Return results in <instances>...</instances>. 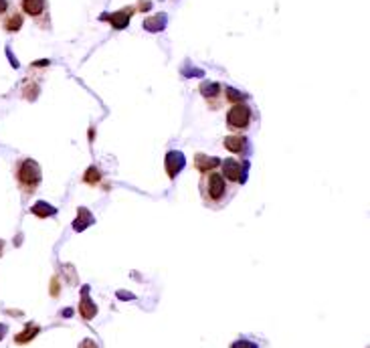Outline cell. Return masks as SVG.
<instances>
[{"instance_id":"19","label":"cell","mask_w":370,"mask_h":348,"mask_svg":"<svg viewBox=\"0 0 370 348\" xmlns=\"http://www.w3.org/2000/svg\"><path fill=\"white\" fill-rule=\"evenodd\" d=\"M11 13V3L9 0H0V19H5Z\"/></svg>"},{"instance_id":"11","label":"cell","mask_w":370,"mask_h":348,"mask_svg":"<svg viewBox=\"0 0 370 348\" xmlns=\"http://www.w3.org/2000/svg\"><path fill=\"white\" fill-rule=\"evenodd\" d=\"M223 91H225V87H221L215 81H208V83H202L200 85V93H202L204 99H208V104H213V99H219V95Z\"/></svg>"},{"instance_id":"13","label":"cell","mask_w":370,"mask_h":348,"mask_svg":"<svg viewBox=\"0 0 370 348\" xmlns=\"http://www.w3.org/2000/svg\"><path fill=\"white\" fill-rule=\"evenodd\" d=\"M91 223H93V215H91L85 207H81V209L77 211V219L73 221V229H75V231H83V229H87Z\"/></svg>"},{"instance_id":"20","label":"cell","mask_w":370,"mask_h":348,"mask_svg":"<svg viewBox=\"0 0 370 348\" xmlns=\"http://www.w3.org/2000/svg\"><path fill=\"white\" fill-rule=\"evenodd\" d=\"M233 348H257V344H253L249 340H239V342L233 344Z\"/></svg>"},{"instance_id":"15","label":"cell","mask_w":370,"mask_h":348,"mask_svg":"<svg viewBox=\"0 0 370 348\" xmlns=\"http://www.w3.org/2000/svg\"><path fill=\"white\" fill-rule=\"evenodd\" d=\"M39 330H41V328H39L37 324H29L21 334L15 336V342H17V344H27V342H31V340L39 334Z\"/></svg>"},{"instance_id":"8","label":"cell","mask_w":370,"mask_h":348,"mask_svg":"<svg viewBox=\"0 0 370 348\" xmlns=\"http://www.w3.org/2000/svg\"><path fill=\"white\" fill-rule=\"evenodd\" d=\"M194 166H196V170H200V172L204 174V172H213L215 168H219V166H221V160L215 158V156L196 154V156H194Z\"/></svg>"},{"instance_id":"12","label":"cell","mask_w":370,"mask_h":348,"mask_svg":"<svg viewBox=\"0 0 370 348\" xmlns=\"http://www.w3.org/2000/svg\"><path fill=\"white\" fill-rule=\"evenodd\" d=\"M130 15H132V9H126V11H120L116 15H103V21H110L116 29H126L130 23Z\"/></svg>"},{"instance_id":"9","label":"cell","mask_w":370,"mask_h":348,"mask_svg":"<svg viewBox=\"0 0 370 348\" xmlns=\"http://www.w3.org/2000/svg\"><path fill=\"white\" fill-rule=\"evenodd\" d=\"M89 287L85 285L83 287V297H81V304H79V314L85 318V320H91V318H95V314H97V306L89 300Z\"/></svg>"},{"instance_id":"6","label":"cell","mask_w":370,"mask_h":348,"mask_svg":"<svg viewBox=\"0 0 370 348\" xmlns=\"http://www.w3.org/2000/svg\"><path fill=\"white\" fill-rule=\"evenodd\" d=\"M19 3H21V11L35 21H41V17H47L49 13L47 0H19Z\"/></svg>"},{"instance_id":"17","label":"cell","mask_w":370,"mask_h":348,"mask_svg":"<svg viewBox=\"0 0 370 348\" xmlns=\"http://www.w3.org/2000/svg\"><path fill=\"white\" fill-rule=\"evenodd\" d=\"M225 93H227L225 102H231L233 106H235V104H243V102H245V95H243L241 91L233 89V87H225Z\"/></svg>"},{"instance_id":"14","label":"cell","mask_w":370,"mask_h":348,"mask_svg":"<svg viewBox=\"0 0 370 348\" xmlns=\"http://www.w3.org/2000/svg\"><path fill=\"white\" fill-rule=\"evenodd\" d=\"M31 213H33V215H37V217H43V219H45V217H53V215L57 213V209H55V207H51L49 203L39 201V203H35V205L31 207Z\"/></svg>"},{"instance_id":"16","label":"cell","mask_w":370,"mask_h":348,"mask_svg":"<svg viewBox=\"0 0 370 348\" xmlns=\"http://www.w3.org/2000/svg\"><path fill=\"white\" fill-rule=\"evenodd\" d=\"M144 27L148 31H162L166 27V15H158L154 19H146L144 21Z\"/></svg>"},{"instance_id":"21","label":"cell","mask_w":370,"mask_h":348,"mask_svg":"<svg viewBox=\"0 0 370 348\" xmlns=\"http://www.w3.org/2000/svg\"><path fill=\"white\" fill-rule=\"evenodd\" d=\"M79 348H99V346H97V342H95V340H91V338H85V340L79 344Z\"/></svg>"},{"instance_id":"2","label":"cell","mask_w":370,"mask_h":348,"mask_svg":"<svg viewBox=\"0 0 370 348\" xmlns=\"http://www.w3.org/2000/svg\"><path fill=\"white\" fill-rule=\"evenodd\" d=\"M15 176H17L19 188H21L23 194H27V196H31V194L39 188V184H41V180H43L41 166H39V162L33 160V158H21V160L17 162V166H15Z\"/></svg>"},{"instance_id":"22","label":"cell","mask_w":370,"mask_h":348,"mask_svg":"<svg viewBox=\"0 0 370 348\" xmlns=\"http://www.w3.org/2000/svg\"><path fill=\"white\" fill-rule=\"evenodd\" d=\"M118 297H122V300H124V297H126V300H132L134 295H130L128 291H120V293H118Z\"/></svg>"},{"instance_id":"3","label":"cell","mask_w":370,"mask_h":348,"mask_svg":"<svg viewBox=\"0 0 370 348\" xmlns=\"http://www.w3.org/2000/svg\"><path fill=\"white\" fill-rule=\"evenodd\" d=\"M253 122V110L247 104H235L227 112V128L235 134H243L251 128Z\"/></svg>"},{"instance_id":"4","label":"cell","mask_w":370,"mask_h":348,"mask_svg":"<svg viewBox=\"0 0 370 348\" xmlns=\"http://www.w3.org/2000/svg\"><path fill=\"white\" fill-rule=\"evenodd\" d=\"M221 174L231 182V184H245L247 174H249V162L243 160H235V158H227L221 162Z\"/></svg>"},{"instance_id":"24","label":"cell","mask_w":370,"mask_h":348,"mask_svg":"<svg viewBox=\"0 0 370 348\" xmlns=\"http://www.w3.org/2000/svg\"><path fill=\"white\" fill-rule=\"evenodd\" d=\"M3 251H5V241L0 239V255H3Z\"/></svg>"},{"instance_id":"5","label":"cell","mask_w":370,"mask_h":348,"mask_svg":"<svg viewBox=\"0 0 370 348\" xmlns=\"http://www.w3.org/2000/svg\"><path fill=\"white\" fill-rule=\"evenodd\" d=\"M223 146L227 148V150L239 154V156H249V152H251V142H249V138L243 136V134L227 136V138L223 140Z\"/></svg>"},{"instance_id":"7","label":"cell","mask_w":370,"mask_h":348,"mask_svg":"<svg viewBox=\"0 0 370 348\" xmlns=\"http://www.w3.org/2000/svg\"><path fill=\"white\" fill-rule=\"evenodd\" d=\"M166 174L170 176V178H176L178 174H180V170L184 168V164H186V158H184V154L182 152H178V150H172V152H168L166 154Z\"/></svg>"},{"instance_id":"23","label":"cell","mask_w":370,"mask_h":348,"mask_svg":"<svg viewBox=\"0 0 370 348\" xmlns=\"http://www.w3.org/2000/svg\"><path fill=\"white\" fill-rule=\"evenodd\" d=\"M7 332H9V328H7L5 324H0V340L5 338V334H7Z\"/></svg>"},{"instance_id":"18","label":"cell","mask_w":370,"mask_h":348,"mask_svg":"<svg viewBox=\"0 0 370 348\" xmlns=\"http://www.w3.org/2000/svg\"><path fill=\"white\" fill-rule=\"evenodd\" d=\"M85 182H89V184H97V182H99V170H97L95 166H91V168L85 172Z\"/></svg>"},{"instance_id":"10","label":"cell","mask_w":370,"mask_h":348,"mask_svg":"<svg viewBox=\"0 0 370 348\" xmlns=\"http://www.w3.org/2000/svg\"><path fill=\"white\" fill-rule=\"evenodd\" d=\"M23 15L19 13V11H13L11 9V13L3 19V27H5V31H9V33H17V31H21V27H23Z\"/></svg>"},{"instance_id":"1","label":"cell","mask_w":370,"mask_h":348,"mask_svg":"<svg viewBox=\"0 0 370 348\" xmlns=\"http://www.w3.org/2000/svg\"><path fill=\"white\" fill-rule=\"evenodd\" d=\"M235 184H231L219 170L204 172L200 178V194L202 203L210 209H223L235 194Z\"/></svg>"}]
</instances>
